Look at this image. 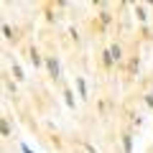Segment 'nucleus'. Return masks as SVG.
<instances>
[{
	"instance_id": "f257e3e1",
	"label": "nucleus",
	"mask_w": 153,
	"mask_h": 153,
	"mask_svg": "<svg viewBox=\"0 0 153 153\" xmlns=\"http://www.w3.org/2000/svg\"><path fill=\"white\" fill-rule=\"evenodd\" d=\"M46 64H49L51 74H54V76H59V64H56V59H49V61H46Z\"/></svg>"
},
{
	"instance_id": "f03ea898",
	"label": "nucleus",
	"mask_w": 153,
	"mask_h": 153,
	"mask_svg": "<svg viewBox=\"0 0 153 153\" xmlns=\"http://www.w3.org/2000/svg\"><path fill=\"white\" fill-rule=\"evenodd\" d=\"M120 46H112V49H110V61H115V59H120Z\"/></svg>"
},
{
	"instance_id": "7ed1b4c3",
	"label": "nucleus",
	"mask_w": 153,
	"mask_h": 153,
	"mask_svg": "<svg viewBox=\"0 0 153 153\" xmlns=\"http://www.w3.org/2000/svg\"><path fill=\"white\" fill-rule=\"evenodd\" d=\"M130 148H133V140H130V135H125V151L130 153Z\"/></svg>"
}]
</instances>
